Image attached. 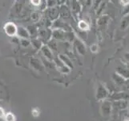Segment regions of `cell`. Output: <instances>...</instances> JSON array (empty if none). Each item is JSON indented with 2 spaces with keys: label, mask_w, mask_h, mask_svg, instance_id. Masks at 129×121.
<instances>
[{
  "label": "cell",
  "mask_w": 129,
  "mask_h": 121,
  "mask_svg": "<svg viewBox=\"0 0 129 121\" xmlns=\"http://www.w3.org/2000/svg\"><path fill=\"white\" fill-rule=\"evenodd\" d=\"M15 115L11 113H8L6 115V121H15Z\"/></svg>",
  "instance_id": "3"
},
{
  "label": "cell",
  "mask_w": 129,
  "mask_h": 121,
  "mask_svg": "<svg viewBox=\"0 0 129 121\" xmlns=\"http://www.w3.org/2000/svg\"><path fill=\"white\" fill-rule=\"evenodd\" d=\"M5 30H6V32L10 35V36H12L14 35L16 32V28H15V26L12 24H8L6 25L5 27Z\"/></svg>",
  "instance_id": "1"
},
{
  "label": "cell",
  "mask_w": 129,
  "mask_h": 121,
  "mask_svg": "<svg viewBox=\"0 0 129 121\" xmlns=\"http://www.w3.org/2000/svg\"><path fill=\"white\" fill-rule=\"evenodd\" d=\"M125 121H129V120H128V119H127V120H125Z\"/></svg>",
  "instance_id": "7"
},
{
  "label": "cell",
  "mask_w": 129,
  "mask_h": 121,
  "mask_svg": "<svg viewBox=\"0 0 129 121\" xmlns=\"http://www.w3.org/2000/svg\"><path fill=\"white\" fill-rule=\"evenodd\" d=\"M79 28L82 29V30H87L88 29V24L86 23V22H84V21H80L79 22Z\"/></svg>",
  "instance_id": "2"
},
{
  "label": "cell",
  "mask_w": 129,
  "mask_h": 121,
  "mask_svg": "<svg viewBox=\"0 0 129 121\" xmlns=\"http://www.w3.org/2000/svg\"><path fill=\"white\" fill-rule=\"evenodd\" d=\"M32 115H34V116H38L39 115V111L38 110V109H36V108H35V109H33L32 110Z\"/></svg>",
  "instance_id": "4"
},
{
  "label": "cell",
  "mask_w": 129,
  "mask_h": 121,
  "mask_svg": "<svg viewBox=\"0 0 129 121\" xmlns=\"http://www.w3.org/2000/svg\"><path fill=\"white\" fill-rule=\"evenodd\" d=\"M31 3L34 5H39V4L40 3V1H31Z\"/></svg>",
  "instance_id": "6"
},
{
  "label": "cell",
  "mask_w": 129,
  "mask_h": 121,
  "mask_svg": "<svg viewBox=\"0 0 129 121\" xmlns=\"http://www.w3.org/2000/svg\"><path fill=\"white\" fill-rule=\"evenodd\" d=\"M4 115V111H3V109L0 107V117H3Z\"/></svg>",
  "instance_id": "5"
}]
</instances>
